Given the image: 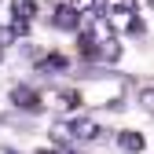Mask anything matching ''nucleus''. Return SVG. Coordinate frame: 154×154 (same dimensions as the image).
Returning <instances> with one entry per match:
<instances>
[{"label":"nucleus","instance_id":"obj_12","mask_svg":"<svg viewBox=\"0 0 154 154\" xmlns=\"http://www.w3.org/2000/svg\"><path fill=\"white\" fill-rule=\"evenodd\" d=\"M70 4H73V8H77V11H88V8H92V4H95V0H70Z\"/></svg>","mask_w":154,"mask_h":154},{"label":"nucleus","instance_id":"obj_8","mask_svg":"<svg viewBox=\"0 0 154 154\" xmlns=\"http://www.w3.org/2000/svg\"><path fill=\"white\" fill-rule=\"evenodd\" d=\"M51 106L55 110H77V92H55L51 95Z\"/></svg>","mask_w":154,"mask_h":154},{"label":"nucleus","instance_id":"obj_11","mask_svg":"<svg viewBox=\"0 0 154 154\" xmlns=\"http://www.w3.org/2000/svg\"><path fill=\"white\" fill-rule=\"evenodd\" d=\"M37 154H73L70 147H44V150H37Z\"/></svg>","mask_w":154,"mask_h":154},{"label":"nucleus","instance_id":"obj_3","mask_svg":"<svg viewBox=\"0 0 154 154\" xmlns=\"http://www.w3.org/2000/svg\"><path fill=\"white\" fill-rule=\"evenodd\" d=\"M33 15H37V4H33V0H15V4H11V26H15L18 37L29 33V18Z\"/></svg>","mask_w":154,"mask_h":154},{"label":"nucleus","instance_id":"obj_9","mask_svg":"<svg viewBox=\"0 0 154 154\" xmlns=\"http://www.w3.org/2000/svg\"><path fill=\"white\" fill-rule=\"evenodd\" d=\"M140 106H143V110H147V114H154V85H150V88H143V92H140Z\"/></svg>","mask_w":154,"mask_h":154},{"label":"nucleus","instance_id":"obj_6","mask_svg":"<svg viewBox=\"0 0 154 154\" xmlns=\"http://www.w3.org/2000/svg\"><path fill=\"white\" fill-rule=\"evenodd\" d=\"M37 70H44V73H63V70H70V59L55 51V55H44V59L37 63Z\"/></svg>","mask_w":154,"mask_h":154},{"label":"nucleus","instance_id":"obj_13","mask_svg":"<svg viewBox=\"0 0 154 154\" xmlns=\"http://www.w3.org/2000/svg\"><path fill=\"white\" fill-rule=\"evenodd\" d=\"M0 63H4V44H0Z\"/></svg>","mask_w":154,"mask_h":154},{"label":"nucleus","instance_id":"obj_1","mask_svg":"<svg viewBox=\"0 0 154 154\" xmlns=\"http://www.w3.org/2000/svg\"><path fill=\"white\" fill-rule=\"evenodd\" d=\"M99 18L88 26V29H81V55L85 59H95V63H118L121 59V44L114 41V33H110V18L103 15V11H95Z\"/></svg>","mask_w":154,"mask_h":154},{"label":"nucleus","instance_id":"obj_2","mask_svg":"<svg viewBox=\"0 0 154 154\" xmlns=\"http://www.w3.org/2000/svg\"><path fill=\"white\" fill-rule=\"evenodd\" d=\"M103 128L88 118H70L66 125H51V140L59 143H77V140H99Z\"/></svg>","mask_w":154,"mask_h":154},{"label":"nucleus","instance_id":"obj_7","mask_svg":"<svg viewBox=\"0 0 154 154\" xmlns=\"http://www.w3.org/2000/svg\"><path fill=\"white\" fill-rule=\"evenodd\" d=\"M118 143H121V150H128V154H140V150H143V136H140V132H118Z\"/></svg>","mask_w":154,"mask_h":154},{"label":"nucleus","instance_id":"obj_5","mask_svg":"<svg viewBox=\"0 0 154 154\" xmlns=\"http://www.w3.org/2000/svg\"><path fill=\"white\" fill-rule=\"evenodd\" d=\"M8 95H11V103H15L18 110H41V106H44V103H41V95H37L29 85H15Z\"/></svg>","mask_w":154,"mask_h":154},{"label":"nucleus","instance_id":"obj_10","mask_svg":"<svg viewBox=\"0 0 154 154\" xmlns=\"http://www.w3.org/2000/svg\"><path fill=\"white\" fill-rule=\"evenodd\" d=\"M11 41H18V33H15V26H0V44H11Z\"/></svg>","mask_w":154,"mask_h":154},{"label":"nucleus","instance_id":"obj_4","mask_svg":"<svg viewBox=\"0 0 154 154\" xmlns=\"http://www.w3.org/2000/svg\"><path fill=\"white\" fill-rule=\"evenodd\" d=\"M77 22H81V11H77L73 4H63V8H55V11H51V26H55V29H63V33H73Z\"/></svg>","mask_w":154,"mask_h":154},{"label":"nucleus","instance_id":"obj_14","mask_svg":"<svg viewBox=\"0 0 154 154\" xmlns=\"http://www.w3.org/2000/svg\"><path fill=\"white\" fill-rule=\"evenodd\" d=\"M147 8H154V0H147Z\"/></svg>","mask_w":154,"mask_h":154}]
</instances>
